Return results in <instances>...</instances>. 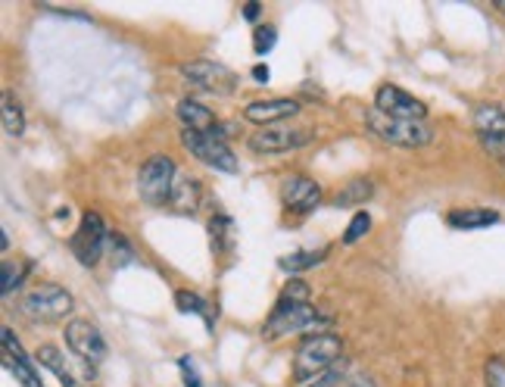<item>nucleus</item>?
Instances as JSON below:
<instances>
[{"mask_svg": "<svg viewBox=\"0 0 505 387\" xmlns=\"http://www.w3.org/2000/svg\"><path fill=\"white\" fill-rule=\"evenodd\" d=\"M344 353V340L337 334H309L293 353V378L297 382H316L327 369H334Z\"/></svg>", "mask_w": 505, "mask_h": 387, "instance_id": "1", "label": "nucleus"}, {"mask_svg": "<svg viewBox=\"0 0 505 387\" xmlns=\"http://www.w3.org/2000/svg\"><path fill=\"white\" fill-rule=\"evenodd\" d=\"M365 128L375 137H380L384 144L393 147H405V150H418L428 147L434 141V128L428 122H409V119H390V116L378 113L375 107L365 113Z\"/></svg>", "mask_w": 505, "mask_h": 387, "instance_id": "2", "label": "nucleus"}, {"mask_svg": "<svg viewBox=\"0 0 505 387\" xmlns=\"http://www.w3.org/2000/svg\"><path fill=\"white\" fill-rule=\"evenodd\" d=\"M175 179H178V166L172 163V156H150L137 172V194L147 207H166L172 197Z\"/></svg>", "mask_w": 505, "mask_h": 387, "instance_id": "3", "label": "nucleus"}, {"mask_svg": "<svg viewBox=\"0 0 505 387\" xmlns=\"http://www.w3.org/2000/svg\"><path fill=\"white\" fill-rule=\"evenodd\" d=\"M72 310H75V300L60 285H38L22 300V312L35 322H63Z\"/></svg>", "mask_w": 505, "mask_h": 387, "instance_id": "4", "label": "nucleus"}, {"mask_svg": "<svg viewBox=\"0 0 505 387\" xmlns=\"http://www.w3.org/2000/svg\"><path fill=\"white\" fill-rule=\"evenodd\" d=\"M181 78L196 91H206L215 97H231L238 91V75L228 66L215 60H187L181 63Z\"/></svg>", "mask_w": 505, "mask_h": 387, "instance_id": "5", "label": "nucleus"}, {"mask_svg": "<svg viewBox=\"0 0 505 387\" xmlns=\"http://www.w3.org/2000/svg\"><path fill=\"white\" fill-rule=\"evenodd\" d=\"M312 141H316V131L312 128L278 122V126L256 128L247 144H250L253 154H293V150L306 147V144H312Z\"/></svg>", "mask_w": 505, "mask_h": 387, "instance_id": "6", "label": "nucleus"}, {"mask_svg": "<svg viewBox=\"0 0 505 387\" xmlns=\"http://www.w3.org/2000/svg\"><path fill=\"white\" fill-rule=\"evenodd\" d=\"M107 241H109V232H107L103 215L100 213H84L82 225H78V232L72 234V241H69V251L84 268H94L97 262H100L103 253H107Z\"/></svg>", "mask_w": 505, "mask_h": 387, "instance_id": "7", "label": "nucleus"}, {"mask_svg": "<svg viewBox=\"0 0 505 387\" xmlns=\"http://www.w3.org/2000/svg\"><path fill=\"white\" fill-rule=\"evenodd\" d=\"M181 144H185L187 154L194 156V160H200L203 166L215 169V172H228V175L238 172V156H234V150L228 147L225 141H219L215 135L181 128Z\"/></svg>", "mask_w": 505, "mask_h": 387, "instance_id": "8", "label": "nucleus"}, {"mask_svg": "<svg viewBox=\"0 0 505 387\" xmlns=\"http://www.w3.org/2000/svg\"><path fill=\"white\" fill-rule=\"evenodd\" d=\"M321 322L318 312L312 310V303H284L278 300L274 312L268 316L266 328H262V338L266 340H278L287 334H300V331H312Z\"/></svg>", "mask_w": 505, "mask_h": 387, "instance_id": "9", "label": "nucleus"}, {"mask_svg": "<svg viewBox=\"0 0 505 387\" xmlns=\"http://www.w3.org/2000/svg\"><path fill=\"white\" fill-rule=\"evenodd\" d=\"M65 347L72 350V356L82 359L88 365H97L107 359V340H103L100 328L88 319H72L65 322Z\"/></svg>", "mask_w": 505, "mask_h": 387, "instance_id": "10", "label": "nucleus"}, {"mask_svg": "<svg viewBox=\"0 0 505 387\" xmlns=\"http://www.w3.org/2000/svg\"><path fill=\"white\" fill-rule=\"evenodd\" d=\"M375 110L390 119H409V122H428V107L415 94L396 88V84H380L375 94Z\"/></svg>", "mask_w": 505, "mask_h": 387, "instance_id": "11", "label": "nucleus"}, {"mask_svg": "<svg viewBox=\"0 0 505 387\" xmlns=\"http://www.w3.org/2000/svg\"><path fill=\"white\" fill-rule=\"evenodd\" d=\"M281 203H284L287 213L309 215L321 203V188L312 179H306V175H287L281 181Z\"/></svg>", "mask_w": 505, "mask_h": 387, "instance_id": "12", "label": "nucleus"}, {"mask_svg": "<svg viewBox=\"0 0 505 387\" xmlns=\"http://www.w3.org/2000/svg\"><path fill=\"white\" fill-rule=\"evenodd\" d=\"M297 113H300V101H291V97H268V101H253L244 107V119L259 128L291 122Z\"/></svg>", "mask_w": 505, "mask_h": 387, "instance_id": "13", "label": "nucleus"}, {"mask_svg": "<svg viewBox=\"0 0 505 387\" xmlns=\"http://www.w3.org/2000/svg\"><path fill=\"white\" fill-rule=\"evenodd\" d=\"M38 363L54 372L65 387H78V382H94V365L75 369V363L65 359V350H57V347H50V344H44L41 350H38Z\"/></svg>", "mask_w": 505, "mask_h": 387, "instance_id": "14", "label": "nucleus"}, {"mask_svg": "<svg viewBox=\"0 0 505 387\" xmlns=\"http://www.w3.org/2000/svg\"><path fill=\"white\" fill-rule=\"evenodd\" d=\"M200 207H203L200 181L190 179L187 172H178L172 197H169V209H172V213H181V215H194V213H200Z\"/></svg>", "mask_w": 505, "mask_h": 387, "instance_id": "15", "label": "nucleus"}, {"mask_svg": "<svg viewBox=\"0 0 505 387\" xmlns=\"http://www.w3.org/2000/svg\"><path fill=\"white\" fill-rule=\"evenodd\" d=\"M175 113H178V119L185 122V128H190V131H203V135H215V131H219V126H222V122L215 119L213 110L203 107L200 101H190V97L178 101Z\"/></svg>", "mask_w": 505, "mask_h": 387, "instance_id": "16", "label": "nucleus"}, {"mask_svg": "<svg viewBox=\"0 0 505 387\" xmlns=\"http://www.w3.org/2000/svg\"><path fill=\"white\" fill-rule=\"evenodd\" d=\"M471 122H475L481 137L505 135V110L500 103H477L475 113H471Z\"/></svg>", "mask_w": 505, "mask_h": 387, "instance_id": "17", "label": "nucleus"}, {"mask_svg": "<svg viewBox=\"0 0 505 387\" xmlns=\"http://www.w3.org/2000/svg\"><path fill=\"white\" fill-rule=\"evenodd\" d=\"M446 222H449L452 228H458V232H475V228L496 225L500 213H496V209H452V213L446 215Z\"/></svg>", "mask_w": 505, "mask_h": 387, "instance_id": "18", "label": "nucleus"}, {"mask_svg": "<svg viewBox=\"0 0 505 387\" xmlns=\"http://www.w3.org/2000/svg\"><path fill=\"white\" fill-rule=\"evenodd\" d=\"M325 259H327V247H321V251H297V253H291V257H281L278 268L291 275V278H297L300 272H306V268L318 266V262H325Z\"/></svg>", "mask_w": 505, "mask_h": 387, "instance_id": "19", "label": "nucleus"}, {"mask_svg": "<svg viewBox=\"0 0 505 387\" xmlns=\"http://www.w3.org/2000/svg\"><path fill=\"white\" fill-rule=\"evenodd\" d=\"M375 194V185L369 179H353L334 194V207H356V203H365Z\"/></svg>", "mask_w": 505, "mask_h": 387, "instance_id": "20", "label": "nucleus"}, {"mask_svg": "<svg viewBox=\"0 0 505 387\" xmlns=\"http://www.w3.org/2000/svg\"><path fill=\"white\" fill-rule=\"evenodd\" d=\"M0 110H4V131H6V135H22V131H25V116H22V107H19V101H16V94H13V91H4Z\"/></svg>", "mask_w": 505, "mask_h": 387, "instance_id": "21", "label": "nucleus"}, {"mask_svg": "<svg viewBox=\"0 0 505 387\" xmlns=\"http://www.w3.org/2000/svg\"><path fill=\"white\" fill-rule=\"evenodd\" d=\"M107 257H109V262H113V268H122V266H131V262H135V251H131V244H128L126 234L109 232Z\"/></svg>", "mask_w": 505, "mask_h": 387, "instance_id": "22", "label": "nucleus"}, {"mask_svg": "<svg viewBox=\"0 0 505 387\" xmlns=\"http://www.w3.org/2000/svg\"><path fill=\"white\" fill-rule=\"evenodd\" d=\"M4 365L13 372V375H16V382L22 387H44L41 378L35 375V369H31L25 356H6V353H4Z\"/></svg>", "mask_w": 505, "mask_h": 387, "instance_id": "23", "label": "nucleus"}, {"mask_svg": "<svg viewBox=\"0 0 505 387\" xmlns=\"http://www.w3.org/2000/svg\"><path fill=\"white\" fill-rule=\"evenodd\" d=\"M209 234H213V251L222 253L231 247V234H234V225L228 215H213L209 219Z\"/></svg>", "mask_w": 505, "mask_h": 387, "instance_id": "24", "label": "nucleus"}, {"mask_svg": "<svg viewBox=\"0 0 505 387\" xmlns=\"http://www.w3.org/2000/svg\"><path fill=\"white\" fill-rule=\"evenodd\" d=\"M309 297H312V291H309V285H306L303 278H291L284 285V291H281V297L278 300H284V303H309Z\"/></svg>", "mask_w": 505, "mask_h": 387, "instance_id": "25", "label": "nucleus"}, {"mask_svg": "<svg viewBox=\"0 0 505 387\" xmlns=\"http://www.w3.org/2000/svg\"><path fill=\"white\" fill-rule=\"evenodd\" d=\"M175 306L178 312H194V316H206V300L194 291H178L175 294Z\"/></svg>", "mask_w": 505, "mask_h": 387, "instance_id": "26", "label": "nucleus"}, {"mask_svg": "<svg viewBox=\"0 0 505 387\" xmlns=\"http://www.w3.org/2000/svg\"><path fill=\"white\" fill-rule=\"evenodd\" d=\"M274 41H278V29L274 25H256V35H253V50L259 57H266L268 50L274 48Z\"/></svg>", "mask_w": 505, "mask_h": 387, "instance_id": "27", "label": "nucleus"}, {"mask_svg": "<svg viewBox=\"0 0 505 387\" xmlns=\"http://www.w3.org/2000/svg\"><path fill=\"white\" fill-rule=\"evenodd\" d=\"M369 228H371V215L369 213H356V215H353V222H350V228L344 232V244H356L362 234H369Z\"/></svg>", "mask_w": 505, "mask_h": 387, "instance_id": "28", "label": "nucleus"}, {"mask_svg": "<svg viewBox=\"0 0 505 387\" xmlns=\"http://www.w3.org/2000/svg\"><path fill=\"white\" fill-rule=\"evenodd\" d=\"M19 285H22V268H16L13 262H4V285H0L4 297H13Z\"/></svg>", "mask_w": 505, "mask_h": 387, "instance_id": "29", "label": "nucleus"}, {"mask_svg": "<svg viewBox=\"0 0 505 387\" xmlns=\"http://www.w3.org/2000/svg\"><path fill=\"white\" fill-rule=\"evenodd\" d=\"M481 147L487 150V156H493L496 163H502V166H505V135L481 137Z\"/></svg>", "mask_w": 505, "mask_h": 387, "instance_id": "30", "label": "nucleus"}, {"mask_svg": "<svg viewBox=\"0 0 505 387\" xmlns=\"http://www.w3.org/2000/svg\"><path fill=\"white\" fill-rule=\"evenodd\" d=\"M340 382H344V372H340L337 365H334V369H327L325 375L316 378V382H309L306 387H340Z\"/></svg>", "mask_w": 505, "mask_h": 387, "instance_id": "31", "label": "nucleus"}, {"mask_svg": "<svg viewBox=\"0 0 505 387\" xmlns=\"http://www.w3.org/2000/svg\"><path fill=\"white\" fill-rule=\"evenodd\" d=\"M487 375H490V387H502L505 384V369H502V363H490V369H487Z\"/></svg>", "mask_w": 505, "mask_h": 387, "instance_id": "32", "label": "nucleus"}, {"mask_svg": "<svg viewBox=\"0 0 505 387\" xmlns=\"http://www.w3.org/2000/svg\"><path fill=\"white\" fill-rule=\"evenodd\" d=\"M181 365H185V369H187V365H190V359H181ZM185 387H203V384H200V378H196L190 369L185 372Z\"/></svg>", "mask_w": 505, "mask_h": 387, "instance_id": "33", "label": "nucleus"}, {"mask_svg": "<svg viewBox=\"0 0 505 387\" xmlns=\"http://www.w3.org/2000/svg\"><path fill=\"white\" fill-rule=\"evenodd\" d=\"M268 75H272V72H268V66H256V69H253V78H256L259 84H266Z\"/></svg>", "mask_w": 505, "mask_h": 387, "instance_id": "34", "label": "nucleus"}, {"mask_svg": "<svg viewBox=\"0 0 505 387\" xmlns=\"http://www.w3.org/2000/svg\"><path fill=\"white\" fill-rule=\"evenodd\" d=\"M244 16H247V19H256V16H259V4H247V6H244Z\"/></svg>", "mask_w": 505, "mask_h": 387, "instance_id": "35", "label": "nucleus"}, {"mask_svg": "<svg viewBox=\"0 0 505 387\" xmlns=\"http://www.w3.org/2000/svg\"><path fill=\"white\" fill-rule=\"evenodd\" d=\"M340 387H371V382H365V378H356V382H346V384H340Z\"/></svg>", "mask_w": 505, "mask_h": 387, "instance_id": "36", "label": "nucleus"}, {"mask_svg": "<svg viewBox=\"0 0 505 387\" xmlns=\"http://www.w3.org/2000/svg\"><path fill=\"white\" fill-rule=\"evenodd\" d=\"M0 247H4V251H10V234H6V228L0 232Z\"/></svg>", "mask_w": 505, "mask_h": 387, "instance_id": "37", "label": "nucleus"}, {"mask_svg": "<svg viewBox=\"0 0 505 387\" xmlns=\"http://www.w3.org/2000/svg\"><path fill=\"white\" fill-rule=\"evenodd\" d=\"M493 10L502 13V16H505V0H493Z\"/></svg>", "mask_w": 505, "mask_h": 387, "instance_id": "38", "label": "nucleus"}]
</instances>
